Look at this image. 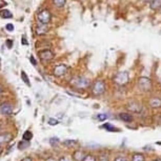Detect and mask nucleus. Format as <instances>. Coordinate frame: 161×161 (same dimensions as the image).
<instances>
[{
	"label": "nucleus",
	"mask_w": 161,
	"mask_h": 161,
	"mask_svg": "<svg viewBox=\"0 0 161 161\" xmlns=\"http://www.w3.org/2000/svg\"><path fill=\"white\" fill-rule=\"evenodd\" d=\"M71 84L72 87H76V89H87V87H89L90 85V81L87 79V78L84 77H75L72 79L71 81Z\"/></svg>",
	"instance_id": "f257e3e1"
},
{
	"label": "nucleus",
	"mask_w": 161,
	"mask_h": 161,
	"mask_svg": "<svg viewBox=\"0 0 161 161\" xmlns=\"http://www.w3.org/2000/svg\"><path fill=\"white\" fill-rule=\"evenodd\" d=\"M92 92L95 96L102 95L103 93L105 92V83L102 81V80L95 81L94 84H93V87H92Z\"/></svg>",
	"instance_id": "f03ea898"
},
{
	"label": "nucleus",
	"mask_w": 161,
	"mask_h": 161,
	"mask_svg": "<svg viewBox=\"0 0 161 161\" xmlns=\"http://www.w3.org/2000/svg\"><path fill=\"white\" fill-rule=\"evenodd\" d=\"M114 82L118 85H124L129 82V73L120 72L114 77Z\"/></svg>",
	"instance_id": "7ed1b4c3"
},
{
	"label": "nucleus",
	"mask_w": 161,
	"mask_h": 161,
	"mask_svg": "<svg viewBox=\"0 0 161 161\" xmlns=\"http://www.w3.org/2000/svg\"><path fill=\"white\" fill-rule=\"evenodd\" d=\"M52 15L50 11L48 10H42L41 12H39L38 14V21L40 22V24H46L48 25L51 21Z\"/></svg>",
	"instance_id": "20e7f679"
},
{
	"label": "nucleus",
	"mask_w": 161,
	"mask_h": 161,
	"mask_svg": "<svg viewBox=\"0 0 161 161\" xmlns=\"http://www.w3.org/2000/svg\"><path fill=\"white\" fill-rule=\"evenodd\" d=\"M138 84L140 90H142L143 92H149L152 89V81L147 77H140L138 80Z\"/></svg>",
	"instance_id": "39448f33"
},
{
	"label": "nucleus",
	"mask_w": 161,
	"mask_h": 161,
	"mask_svg": "<svg viewBox=\"0 0 161 161\" xmlns=\"http://www.w3.org/2000/svg\"><path fill=\"white\" fill-rule=\"evenodd\" d=\"M39 57L42 61H51L54 58V53L51 50H42L39 51Z\"/></svg>",
	"instance_id": "423d86ee"
},
{
	"label": "nucleus",
	"mask_w": 161,
	"mask_h": 161,
	"mask_svg": "<svg viewBox=\"0 0 161 161\" xmlns=\"http://www.w3.org/2000/svg\"><path fill=\"white\" fill-rule=\"evenodd\" d=\"M66 72H67V66H66V64H63V63H61V64H58L57 66L54 67V75L57 77H61V76H63L64 74H66Z\"/></svg>",
	"instance_id": "0eeeda50"
},
{
	"label": "nucleus",
	"mask_w": 161,
	"mask_h": 161,
	"mask_svg": "<svg viewBox=\"0 0 161 161\" xmlns=\"http://www.w3.org/2000/svg\"><path fill=\"white\" fill-rule=\"evenodd\" d=\"M0 113H1L2 115H4V116L12 115V113H13L12 105L10 104V103H7V102L2 103V104L0 105Z\"/></svg>",
	"instance_id": "6e6552de"
},
{
	"label": "nucleus",
	"mask_w": 161,
	"mask_h": 161,
	"mask_svg": "<svg viewBox=\"0 0 161 161\" xmlns=\"http://www.w3.org/2000/svg\"><path fill=\"white\" fill-rule=\"evenodd\" d=\"M128 110L129 112H132V113L139 114L142 110V106H141V104H139V103H137V102H131L128 104Z\"/></svg>",
	"instance_id": "1a4fd4ad"
},
{
	"label": "nucleus",
	"mask_w": 161,
	"mask_h": 161,
	"mask_svg": "<svg viewBox=\"0 0 161 161\" xmlns=\"http://www.w3.org/2000/svg\"><path fill=\"white\" fill-rule=\"evenodd\" d=\"M13 136L10 133L0 134V144H7L12 140Z\"/></svg>",
	"instance_id": "9d476101"
},
{
	"label": "nucleus",
	"mask_w": 161,
	"mask_h": 161,
	"mask_svg": "<svg viewBox=\"0 0 161 161\" xmlns=\"http://www.w3.org/2000/svg\"><path fill=\"white\" fill-rule=\"evenodd\" d=\"M49 32V27L46 24H39L36 28V33L38 35H45Z\"/></svg>",
	"instance_id": "9b49d317"
},
{
	"label": "nucleus",
	"mask_w": 161,
	"mask_h": 161,
	"mask_svg": "<svg viewBox=\"0 0 161 161\" xmlns=\"http://www.w3.org/2000/svg\"><path fill=\"white\" fill-rule=\"evenodd\" d=\"M150 105L152 106L153 108H161V99L160 98H152L150 101H149Z\"/></svg>",
	"instance_id": "f8f14e48"
},
{
	"label": "nucleus",
	"mask_w": 161,
	"mask_h": 161,
	"mask_svg": "<svg viewBox=\"0 0 161 161\" xmlns=\"http://www.w3.org/2000/svg\"><path fill=\"white\" fill-rule=\"evenodd\" d=\"M85 157H87V156H85V154L82 150H76V152L74 153V155H73V158L76 161H83Z\"/></svg>",
	"instance_id": "ddd939ff"
},
{
	"label": "nucleus",
	"mask_w": 161,
	"mask_h": 161,
	"mask_svg": "<svg viewBox=\"0 0 161 161\" xmlns=\"http://www.w3.org/2000/svg\"><path fill=\"white\" fill-rule=\"evenodd\" d=\"M150 6L152 10H160L161 9V0H152L150 2Z\"/></svg>",
	"instance_id": "4468645a"
},
{
	"label": "nucleus",
	"mask_w": 161,
	"mask_h": 161,
	"mask_svg": "<svg viewBox=\"0 0 161 161\" xmlns=\"http://www.w3.org/2000/svg\"><path fill=\"white\" fill-rule=\"evenodd\" d=\"M119 117H120L121 120L125 121V122H132L133 121V116L129 115V114H126V113H121L120 115H119Z\"/></svg>",
	"instance_id": "2eb2a0df"
},
{
	"label": "nucleus",
	"mask_w": 161,
	"mask_h": 161,
	"mask_svg": "<svg viewBox=\"0 0 161 161\" xmlns=\"http://www.w3.org/2000/svg\"><path fill=\"white\" fill-rule=\"evenodd\" d=\"M103 128H104L108 132H119V129H117V128H115V126H113L111 123L103 124Z\"/></svg>",
	"instance_id": "dca6fc26"
},
{
	"label": "nucleus",
	"mask_w": 161,
	"mask_h": 161,
	"mask_svg": "<svg viewBox=\"0 0 161 161\" xmlns=\"http://www.w3.org/2000/svg\"><path fill=\"white\" fill-rule=\"evenodd\" d=\"M30 146V142L28 141H25V140H22L18 143V149L19 150H25Z\"/></svg>",
	"instance_id": "f3484780"
},
{
	"label": "nucleus",
	"mask_w": 161,
	"mask_h": 161,
	"mask_svg": "<svg viewBox=\"0 0 161 161\" xmlns=\"http://www.w3.org/2000/svg\"><path fill=\"white\" fill-rule=\"evenodd\" d=\"M32 138H33V134H32V132H30V131L24 132V134L22 135V140H25V141L30 142Z\"/></svg>",
	"instance_id": "a211bd4d"
},
{
	"label": "nucleus",
	"mask_w": 161,
	"mask_h": 161,
	"mask_svg": "<svg viewBox=\"0 0 161 161\" xmlns=\"http://www.w3.org/2000/svg\"><path fill=\"white\" fill-rule=\"evenodd\" d=\"M0 16L3 18H12V14L7 10H3V11H0Z\"/></svg>",
	"instance_id": "6ab92c4d"
},
{
	"label": "nucleus",
	"mask_w": 161,
	"mask_h": 161,
	"mask_svg": "<svg viewBox=\"0 0 161 161\" xmlns=\"http://www.w3.org/2000/svg\"><path fill=\"white\" fill-rule=\"evenodd\" d=\"M66 0H53L54 4H55L57 7L64 6V4H66Z\"/></svg>",
	"instance_id": "aec40b11"
},
{
	"label": "nucleus",
	"mask_w": 161,
	"mask_h": 161,
	"mask_svg": "<svg viewBox=\"0 0 161 161\" xmlns=\"http://www.w3.org/2000/svg\"><path fill=\"white\" fill-rule=\"evenodd\" d=\"M132 161H144V156L140 154H135L133 156V159Z\"/></svg>",
	"instance_id": "412c9836"
},
{
	"label": "nucleus",
	"mask_w": 161,
	"mask_h": 161,
	"mask_svg": "<svg viewBox=\"0 0 161 161\" xmlns=\"http://www.w3.org/2000/svg\"><path fill=\"white\" fill-rule=\"evenodd\" d=\"M21 78H22L23 81H24V83H25V84L30 85V80H28V77L27 73H25L24 71H22V72H21Z\"/></svg>",
	"instance_id": "4be33fe9"
},
{
	"label": "nucleus",
	"mask_w": 161,
	"mask_h": 161,
	"mask_svg": "<svg viewBox=\"0 0 161 161\" xmlns=\"http://www.w3.org/2000/svg\"><path fill=\"white\" fill-rule=\"evenodd\" d=\"M59 139L58 138H55V137H53V138L50 139V144L52 145V146H57V145L59 144Z\"/></svg>",
	"instance_id": "5701e85b"
},
{
	"label": "nucleus",
	"mask_w": 161,
	"mask_h": 161,
	"mask_svg": "<svg viewBox=\"0 0 161 161\" xmlns=\"http://www.w3.org/2000/svg\"><path fill=\"white\" fill-rule=\"evenodd\" d=\"M64 145H66V146H73L74 144H76V141L75 140H66V141L63 142Z\"/></svg>",
	"instance_id": "b1692460"
},
{
	"label": "nucleus",
	"mask_w": 161,
	"mask_h": 161,
	"mask_svg": "<svg viewBox=\"0 0 161 161\" xmlns=\"http://www.w3.org/2000/svg\"><path fill=\"white\" fill-rule=\"evenodd\" d=\"M97 118L99 121H104L105 119L108 118V115H106V114H99V115L97 116Z\"/></svg>",
	"instance_id": "393cba45"
},
{
	"label": "nucleus",
	"mask_w": 161,
	"mask_h": 161,
	"mask_svg": "<svg viewBox=\"0 0 161 161\" xmlns=\"http://www.w3.org/2000/svg\"><path fill=\"white\" fill-rule=\"evenodd\" d=\"M49 124H50V125H57V124H58V121L54 118H50L49 119Z\"/></svg>",
	"instance_id": "a878e982"
},
{
	"label": "nucleus",
	"mask_w": 161,
	"mask_h": 161,
	"mask_svg": "<svg viewBox=\"0 0 161 161\" xmlns=\"http://www.w3.org/2000/svg\"><path fill=\"white\" fill-rule=\"evenodd\" d=\"M83 161H96V158L92 155H87V157L84 158Z\"/></svg>",
	"instance_id": "bb28decb"
},
{
	"label": "nucleus",
	"mask_w": 161,
	"mask_h": 161,
	"mask_svg": "<svg viewBox=\"0 0 161 161\" xmlns=\"http://www.w3.org/2000/svg\"><path fill=\"white\" fill-rule=\"evenodd\" d=\"M6 28L7 31H10V32H12V31H14V25H13L12 23H7Z\"/></svg>",
	"instance_id": "cd10ccee"
},
{
	"label": "nucleus",
	"mask_w": 161,
	"mask_h": 161,
	"mask_svg": "<svg viewBox=\"0 0 161 161\" xmlns=\"http://www.w3.org/2000/svg\"><path fill=\"white\" fill-rule=\"evenodd\" d=\"M98 161H108V156H105V155H101L100 157H99V159H98Z\"/></svg>",
	"instance_id": "c85d7f7f"
},
{
	"label": "nucleus",
	"mask_w": 161,
	"mask_h": 161,
	"mask_svg": "<svg viewBox=\"0 0 161 161\" xmlns=\"http://www.w3.org/2000/svg\"><path fill=\"white\" fill-rule=\"evenodd\" d=\"M30 60L32 61V63H33V66H36V64H37V62H36V60H35V58H34L33 56H31L30 57Z\"/></svg>",
	"instance_id": "c756f323"
},
{
	"label": "nucleus",
	"mask_w": 161,
	"mask_h": 161,
	"mask_svg": "<svg viewBox=\"0 0 161 161\" xmlns=\"http://www.w3.org/2000/svg\"><path fill=\"white\" fill-rule=\"evenodd\" d=\"M115 161H126L125 158H123V157H117Z\"/></svg>",
	"instance_id": "7c9ffc66"
},
{
	"label": "nucleus",
	"mask_w": 161,
	"mask_h": 161,
	"mask_svg": "<svg viewBox=\"0 0 161 161\" xmlns=\"http://www.w3.org/2000/svg\"><path fill=\"white\" fill-rule=\"evenodd\" d=\"M59 161H71V159L67 157H61L60 159H59Z\"/></svg>",
	"instance_id": "2f4dec72"
},
{
	"label": "nucleus",
	"mask_w": 161,
	"mask_h": 161,
	"mask_svg": "<svg viewBox=\"0 0 161 161\" xmlns=\"http://www.w3.org/2000/svg\"><path fill=\"white\" fill-rule=\"evenodd\" d=\"M21 42H22V44H28V41L25 40V36H23V37H22Z\"/></svg>",
	"instance_id": "473e14b6"
},
{
	"label": "nucleus",
	"mask_w": 161,
	"mask_h": 161,
	"mask_svg": "<svg viewBox=\"0 0 161 161\" xmlns=\"http://www.w3.org/2000/svg\"><path fill=\"white\" fill-rule=\"evenodd\" d=\"M6 44H7V46H9V49H11L12 48V40H7Z\"/></svg>",
	"instance_id": "72a5a7b5"
},
{
	"label": "nucleus",
	"mask_w": 161,
	"mask_h": 161,
	"mask_svg": "<svg viewBox=\"0 0 161 161\" xmlns=\"http://www.w3.org/2000/svg\"><path fill=\"white\" fill-rule=\"evenodd\" d=\"M21 161H33L32 159H31L30 157H25V158H23V159Z\"/></svg>",
	"instance_id": "f704fd0d"
},
{
	"label": "nucleus",
	"mask_w": 161,
	"mask_h": 161,
	"mask_svg": "<svg viewBox=\"0 0 161 161\" xmlns=\"http://www.w3.org/2000/svg\"><path fill=\"white\" fill-rule=\"evenodd\" d=\"M46 161H57L55 158H53V157H50V158H48V159H46Z\"/></svg>",
	"instance_id": "c9c22d12"
},
{
	"label": "nucleus",
	"mask_w": 161,
	"mask_h": 161,
	"mask_svg": "<svg viewBox=\"0 0 161 161\" xmlns=\"http://www.w3.org/2000/svg\"><path fill=\"white\" fill-rule=\"evenodd\" d=\"M2 153V147H1V144H0V154Z\"/></svg>",
	"instance_id": "e433bc0d"
},
{
	"label": "nucleus",
	"mask_w": 161,
	"mask_h": 161,
	"mask_svg": "<svg viewBox=\"0 0 161 161\" xmlns=\"http://www.w3.org/2000/svg\"><path fill=\"white\" fill-rule=\"evenodd\" d=\"M1 93H2V87H0V94H1Z\"/></svg>",
	"instance_id": "4c0bfd02"
},
{
	"label": "nucleus",
	"mask_w": 161,
	"mask_h": 161,
	"mask_svg": "<svg viewBox=\"0 0 161 161\" xmlns=\"http://www.w3.org/2000/svg\"><path fill=\"white\" fill-rule=\"evenodd\" d=\"M156 161H161V159H157V160H156Z\"/></svg>",
	"instance_id": "58836bf2"
},
{
	"label": "nucleus",
	"mask_w": 161,
	"mask_h": 161,
	"mask_svg": "<svg viewBox=\"0 0 161 161\" xmlns=\"http://www.w3.org/2000/svg\"><path fill=\"white\" fill-rule=\"evenodd\" d=\"M160 11H161V9H160Z\"/></svg>",
	"instance_id": "ea45409f"
}]
</instances>
